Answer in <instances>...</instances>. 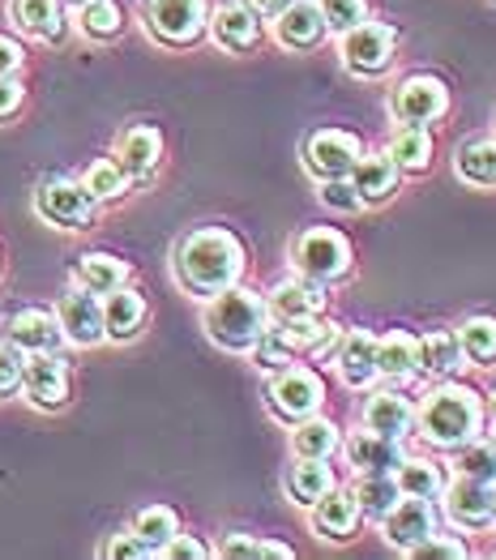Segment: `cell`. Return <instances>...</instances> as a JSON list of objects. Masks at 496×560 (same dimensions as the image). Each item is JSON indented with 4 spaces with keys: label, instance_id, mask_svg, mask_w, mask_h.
<instances>
[{
    "label": "cell",
    "instance_id": "1",
    "mask_svg": "<svg viewBox=\"0 0 496 560\" xmlns=\"http://www.w3.org/2000/svg\"><path fill=\"white\" fill-rule=\"evenodd\" d=\"M172 275L184 295L210 300L227 287L244 282L249 275V248L231 228H193L176 240L172 253Z\"/></svg>",
    "mask_w": 496,
    "mask_h": 560
},
{
    "label": "cell",
    "instance_id": "2",
    "mask_svg": "<svg viewBox=\"0 0 496 560\" xmlns=\"http://www.w3.org/2000/svg\"><path fill=\"white\" fill-rule=\"evenodd\" d=\"M488 432L484 420V394L466 381H432L424 398L415 402V441H424L432 454H453Z\"/></svg>",
    "mask_w": 496,
    "mask_h": 560
},
{
    "label": "cell",
    "instance_id": "3",
    "mask_svg": "<svg viewBox=\"0 0 496 560\" xmlns=\"http://www.w3.org/2000/svg\"><path fill=\"white\" fill-rule=\"evenodd\" d=\"M266 326H270L266 291H253V287L235 282L219 295L201 300V329L227 355H249V347L262 338Z\"/></svg>",
    "mask_w": 496,
    "mask_h": 560
},
{
    "label": "cell",
    "instance_id": "4",
    "mask_svg": "<svg viewBox=\"0 0 496 560\" xmlns=\"http://www.w3.org/2000/svg\"><path fill=\"white\" fill-rule=\"evenodd\" d=\"M291 270L325 287L347 282L356 270V244L338 228H304L291 240Z\"/></svg>",
    "mask_w": 496,
    "mask_h": 560
},
{
    "label": "cell",
    "instance_id": "5",
    "mask_svg": "<svg viewBox=\"0 0 496 560\" xmlns=\"http://www.w3.org/2000/svg\"><path fill=\"white\" fill-rule=\"evenodd\" d=\"M262 394H266L270 420L282 423V428L325 411V376L316 373L313 364H300V360L266 376V389Z\"/></svg>",
    "mask_w": 496,
    "mask_h": 560
},
{
    "label": "cell",
    "instance_id": "6",
    "mask_svg": "<svg viewBox=\"0 0 496 560\" xmlns=\"http://www.w3.org/2000/svg\"><path fill=\"white\" fill-rule=\"evenodd\" d=\"M141 31L159 47L188 51L210 31V0H141Z\"/></svg>",
    "mask_w": 496,
    "mask_h": 560
},
{
    "label": "cell",
    "instance_id": "7",
    "mask_svg": "<svg viewBox=\"0 0 496 560\" xmlns=\"http://www.w3.org/2000/svg\"><path fill=\"white\" fill-rule=\"evenodd\" d=\"M338 56H343L347 73H356L364 82H377L399 60V31L390 22H381V18H364L360 26L338 35Z\"/></svg>",
    "mask_w": 496,
    "mask_h": 560
},
{
    "label": "cell",
    "instance_id": "8",
    "mask_svg": "<svg viewBox=\"0 0 496 560\" xmlns=\"http://www.w3.org/2000/svg\"><path fill=\"white\" fill-rule=\"evenodd\" d=\"M99 201L82 188L78 176H47L35 185V214L56 232H94Z\"/></svg>",
    "mask_w": 496,
    "mask_h": 560
},
{
    "label": "cell",
    "instance_id": "9",
    "mask_svg": "<svg viewBox=\"0 0 496 560\" xmlns=\"http://www.w3.org/2000/svg\"><path fill=\"white\" fill-rule=\"evenodd\" d=\"M453 91L446 78L437 73H406L399 78V86L390 91V116L394 125H419V129H432L450 116Z\"/></svg>",
    "mask_w": 496,
    "mask_h": 560
},
{
    "label": "cell",
    "instance_id": "10",
    "mask_svg": "<svg viewBox=\"0 0 496 560\" xmlns=\"http://www.w3.org/2000/svg\"><path fill=\"white\" fill-rule=\"evenodd\" d=\"M496 483L471 479V475H450L446 492L437 497V514L450 522L458 535H484L493 530Z\"/></svg>",
    "mask_w": 496,
    "mask_h": 560
},
{
    "label": "cell",
    "instance_id": "11",
    "mask_svg": "<svg viewBox=\"0 0 496 560\" xmlns=\"http://www.w3.org/2000/svg\"><path fill=\"white\" fill-rule=\"evenodd\" d=\"M364 154V141L347 129H313L304 145H300V163L304 172L316 180H347L351 167L360 163Z\"/></svg>",
    "mask_w": 496,
    "mask_h": 560
},
{
    "label": "cell",
    "instance_id": "12",
    "mask_svg": "<svg viewBox=\"0 0 496 560\" xmlns=\"http://www.w3.org/2000/svg\"><path fill=\"white\" fill-rule=\"evenodd\" d=\"M22 398L35 411H65L73 398V373L69 360L60 351H44V355H26L22 360Z\"/></svg>",
    "mask_w": 496,
    "mask_h": 560
},
{
    "label": "cell",
    "instance_id": "13",
    "mask_svg": "<svg viewBox=\"0 0 496 560\" xmlns=\"http://www.w3.org/2000/svg\"><path fill=\"white\" fill-rule=\"evenodd\" d=\"M206 39L215 47H223L231 56H249L266 44V18L249 4V0H223L210 4V31Z\"/></svg>",
    "mask_w": 496,
    "mask_h": 560
},
{
    "label": "cell",
    "instance_id": "14",
    "mask_svg": "<svg viewBox=\"0 0 496 560\" xmlns=\"http://www.w3.org/2000/svg\"><path fill=\"white\" fill-rule=\"evenodd\" d=\"M364 394L368 398L360 407V428L377 432V436H390V441H411V432H415V398L406 394L403 385L377 381Z\"/></svg>",
    "mask_w": 496,
    "mask_h": 560
},
{
    "label": "cell",
    "instance_id": "15",
    "mask_svg": "<svg viewBox=\"0 0 496 560\" xmlns=\"http://www.w3.org/2000/svg\"><path fill=\"white\" fill-rule=\"evenodd\" d=\"M56 322L65 329L69 347L94 351V347L107 342V334H103V295H94V291L78 287V282H69L65 295L56 300Z\"/></svg>",
    "mask_w": 496,
    "mask_h": 560
},
{
    "label": "cell",
    "instance_id": "16",
    "mask_svg": "<svg viewBox=\"0 0 496 560\" xmlns=\"http://www.w3.org/2000/svg\"><path fill=\"white\" fill-rule=\"evenodd\" d=\"M0 338L9 347H18L22 355H44V351H65V329L56 322V308H39V304H26V308H13L4 322H0Z\"/></svg>",
    "mask_w": 496,
    "mask_h": 560
},
{
    "label": "cell",
    "instance_id": "17",
    "mask_svg": "<svg viewBox=\"0 0 496 560\" xmlns=\"http://www.w3.org/2000/svg\"><path fill=\"white\" fill-rule=\"evenodd\" d=\"M381 526V539L394 548V552H403L411 557L437 526H441V514H437V501H419V497H399L394 501V510L377 522Z\"/></svg>",
    "mask_w": 496,
    "mask_h": 560
},
{
    "label": "cell",
    "instance_id": "18",
    "mask_svg": "<svg viewBox=\"0 0 496 560\" xmlns=\"http://www.w3.org/2000/svg\"><path fill=\"white\" fill-rule=\"evenodd\" d=\"M163 150H168V141L159 133V125H129V129H120V138L112 145V159L125 167V176L134 185H150L163 167Z\"/></svg>",
    "mask_w": 496,
    "mask_h": 560
},
{
    "label": "cell",
    "instance_id": "19",
    "mask_svg": "<svg viewBox=\"0 0 496 560\" xmlns=\"http://www.w3.org/2000/svg\"><path fill=\"white\" fill-rule=\"evenodd\" d=\"M309 526H313L316 539H325V544H351L364 526V514L360 505H356V497H351V488L338 483L316 505H309Z\"/></svg>",
    "mask_w": 496,
    "mask_h": 560
},
{
    "label": "cell",
    "instance_id": "20",
    "mask_svg": "<svg viewBox=\"0 0 496 560\" xmlns=\"http://www.w3.org/2000/svg\"><path fill=\"white\" fill-rule=\"evenodd\" d=\"M270 31H274V44L282 47V51H316V47H325V39H330V26H325L316 0H291L270 22Z\"/></svg>",
    "mask_w": 496,
    "mask_h": 560
},
{
    "label": "cell",
    "instance_id": "21",
    "mask_svg": "<svg viewBox=\"0 0 496 560\" xmlns=\"http://www.w3.org/2000/svg\"><path fill=\"white\" fill-rule=\"evenodd\" d=\"M330 364L347 389H360V394L372 389L377 385V334L372 329H343Z\"/></svg>",
    "mask_w": 496,
    "mask_h": 560
},
{
    "label": "cell",
    "instance_id": "22",
    "mask_svg": "<svg viewBox=\"0 0 496 560\" xmlns=\"http://www.w3.org/2000/svg\"><path fill=\"white\" fill-rule=\"evenodd\" d=\"M330 304V287L304 275H291V279H278L266 291V308H270V322H300V317H316L325 313Z\"/></svg>",
    "mask_w": 496,
    "mask_h": 560
},
{
    "label": "cell",
    "instance_id": "23",
    "mask_svg": "<svg viewBox=\"0 0 496 560\" xmlns=\"http://www.w3.org/2000/svg\"><path fill=\"white\" fill-rule=\"evenodd\" d=\"M462 369H471V364H466L453 329H428L415 338V381H428V385L453 381V376H462Z\"/></svg>",
    "mask_w": 496,
    "mask_h": 560
},
{
    "label": "cell",
    "instance_id": "24",
    "mask_svg": "<svg viewBox=\"0 0 496 560\" xmlns=\"http://www.w3.org/2000/svg\"><path fill=\"white\" fill-rule=\"evenodd\" d=\"M347 180H351V188L360 192L364 210H368V206L377 210V206H390V201L399 197V188H403L406 176L394 167V159H390L385 150H364L360 163L351 167Z\"/></svg>",
    "mask_w": 496,
    "mask_h": 560
},
{
    "label": "cell",
    "instance_id": "25",
    "mask_svg": "<svg viewBox=\"0 0 496 560\" xmlns=\"http://www.w3.org/2000/svg\"><path fill=\"white\" fill-rule=\"evenodd\" d=\"M9 22L31 35L35 44H65L69 39V9L60 0H9Z\"/></svg>",
    "mask_w": 496,
    "mask_h": 560
},
{
    "label": "cell",
    "instance_id": "26",
    "mask_svg": "<svg viewBox=\"0 0 496 560\" xmlns=\"http://www.w3.org/2000/svg\"><path fill=\"white\" fill-rule=\"evenodd\" d=\"M351 475H364V470H394L406 458V441H390V436H377L368 428H356V432H343V450Z\"/></svg>",
    "mask_w": 496,
    "mask_h": 560
},
{
    "label": "cell",
    "instance_id": "27",
    "mask_svg": "<svg viewBox=\"0 0 496 560\" xmlns=\"http://www.w3.org/2000/svg\"><path fill=\"white\" fill-rule=\"evenodd\" d=\"M146 317H150V304H146V295L137 291L134 282H125V287L103 295V334H107V342H134L137 334L146 329Z\"/></svg>",
    "mask_w": 496,
    "mask_h": 560
},
{
    "label": "cell",
    "instance_id": "28",
    "mask_svg": "<svg viewBox=\"0 0 496 560\" xmlns=\"http://www.w3.org/2000/svg\"><path fill=\"white\" fill-rule=\"evenodd\" d=\"M274 326L282 329V338L291 342V351H296V360H330L334 355V347H338V338H343V326L338 322H330L325 313H316V317H300V322H274Z\"/></svg>",
    "mask_w": 496,
    "mask_h": 560
},
{
    "label": "cell",
    "instance_id": "29",
    "mask_svg": "<svg viewBox=\"0 0 496 560\" xmlns=\"http://www.w3.org/2000/svg\"><path fill=\"white\" fill-rule=\"evenodd\" d=\"M385 154L394 159V167L403 176H428L432 172V159H437V138H432V129L399 125L390 133V141H385Z\"/></svg>",
    "mask_w": 496,
    "mask_h": 560
},
{
    "label": "cell",
    "instance_id": "30",
    "mask_svg": "<svg viewBox=\"0 0 496 560\" xmlns=\"http://www.w3.org/2000/svg\"><path fill=\"white\" fill-rule=\"evenodd\" d=\"M343 479H338V470H334V458H296L291 470H287V497H291V505H300V510H309L316 505L330 488H338Z\"/></svg>",
    "mask_w": 496,
    "mask_h": 560
},
{
    "label": "cell",
    "instance_id": "31",
    "mask_svg": "<svg viewBox=\"0 0 496 560\" xmlns=\"http://www.w3.org/2000/svg\"><path fill=\"white\" fill-rule=\"evenodd\" d=\"M125 26H129V18H125L120 0H86L82 9H73V31L86 44H116L125 35Z\"/></svg>",
    "mask_w": 496,
    "mask_h": 560
},
{
    "label": "cell",
    "instance_id": "32",
    "mask_svg": "<svg viewBox=\"0 0 496 560\" xmlns=\"http://www.w3.org/2000/svg\"><path fill=\"white\" fill-rule=\"evenodd\" d=\"M287 432H291V458H338V450H343V428L321 411L291 423Z\"/></svg>",
    "mask_w": 496,
    "mask_h": 560
},
{
    "label": "cell",
    "instance_id": "33",
    "mask_svg": "<svg viewBox=\"0 0 496 560\" xmlns=\"http://www.w3.org/2000/svg\"><path fill=\"white\" fill-rule=\"evenodd\" d=\"M129 279H134V266H129L125 257H116V253H103V248L82 253L78 266H73V282L94 291V295H107V291L125 287Z\"/></svg>",
    "mask_w": 496,
    "mask_h": 560
},
{
    "label": "cell",
    "instance_id": "34",
    "mask_svg": "<svg viewBox=\"0 0 496 560\" xmlns=\"http://www.w3.org/2000/svg\"><path fill=\"white\" fill-rule=\"evenodd\" d=\"M458 180L475 188H496V133H475L453 150Z\"/></svg>",
    "mask_w": 496,
    "mask_h": 560
},
{
    "label": "cell",
    "instance_id": "35",
    "mask_svg": "<svg viewBox=\"0 0 496 560\" xmlns=\"http://www.w3.org/2000/svg\"><path fill=\"white\" fill-rule=\"evenodd\" d=\"M446 463L428 458V454H406L403 463L394 467V483L403 497H419V501H437L446 492Z\"/></svg>",
    "mask_w": 496,
    "mask_h": 560
},
{
    "label": "cell",
    "instance_id": "36",
    "mask_svg": "<svg viewBox=\"0 0 496 560\" xmlns=\"http://www.w3.org/2000/svg\"><path fill=\"white\" fill-rule=\"evenodd\" d=\"M377 381H385V385L415 381V334H406V329L377 334Z\"/></svg>",
    "mask_w": 496,
    "mask_h": 560
},
{
    "label": "cell",
    "instance_id": "37",
    "mask_svg": "<svg viewBox=\"0 0 496 560\" xmlns=\"http://www.w3.org/2000/svg\"><path fill=\"white\" fill-rule=\"evenodd\" d=\"M351 497L360 505L364 522H381V517L394 510V501L403 497L399 483H394V470H364L351 479Z\"/></svg>",
    "mask_w": 496,
    "mask_h": 560
},
{
    "label": "cell",
    "instance_id": "38",
    "mask_svg": "<svg viewBox=\"0 0 496 560\" xmlns=\"http://www.w3.org/2000/svg\"><path fill=\"white\" fill-rule=\"evenodd\" d=\"M458 347H462V355H466V364L471 369H493L496 364V317L493 313H471V317H462L458 326Z\"/></svg>",
    "mask_w": 496,
    "mask_h": 560
},
{
    "label": "cell",
    "instance_id": "39",
    "mask_svg": "<svg viewBox=\"0 0 496 560\" xmlns=\"http://www.w3.org/2000/svg\"><path fill=\"white\" fill-rule=\"evenodd\" d=\"M129 530H134L141 544H150V552L154 557H163V548L181 535V514L172 510V505H146V510H137L134 522H129Z\"/></svg>",
    "mask_w": 496,
    "mask_h": 560
},
{
    "label": "cell",
    "instance_id": "40",
    "mask_svg": "<svg viewBox=\"0 0 496 560\" xmlns=\"http://www.w3.org/2000/svg\"><path fill=\"white\" fill-rule=\"evenodd\" d=\"M78 180H82V188L91 192L99 206H116V201H125L134 192V180L125 176V167L116 159H94Z\"/></svg>",
    "mask_w": 496,
    "mask_h": 560
},
{
    "label": "cell",
    "instance_id": "41",
    "mask_svg": "<svg viewBox=\"0 0 496 560\" xmlns=\"http://www.w3.org/2000/svg\"><path fill=\"white\" fill-rule=\"evenodd\" d=\"M453 463V475H471V479H484V483H496V441L484 432L480 441H471V445H462V450H453L450 454Z\"/></svg>",
    "mask_w": 496,
    "mask_h": 560
},
{
    "label": "cell",
    "instance_id": "42",
    "mask_svg": "<svg viewBox=\"0 0 496 560\" xmlns=\"http://www.w3.org/2000/svg\"><path fill=\"white\" fill-rule=\"evenodd\" d=\"M215 557L227 560H257V557H282L291 560L296 548L291 544H278V539H257V535H244V530H231L223 544L215 548Z\"/></svg>",
    "mask_w": 496,
    "mask_h": 560
},
{
    "label": "cell",
    "instance_id": "43",
    "mask_svg": "<svg viewBox=\"0 0 496 560\" xmlns=\"http://www.w3.org/2000/svg\"><path fill=\"white\" fill-rule=\"evenodd\" d=\"M249 360H253V369L257 373H278V369H287V364H296V351H291V342L282 338V329L274 326H266L262 329V338L249 347Z\"/></svg>",
    "mask_w": 496,
    "mask_h": 560
},
{
    "label": "cell",
    "instance_id": "44",
    "mask_svg": "<svg viewBox=\"0 0 496 560\" xmlns=\"http://www.w3.org/2000/svg\"><path fill=\"white\" fill-rule=\"evenodd\" d=\"M316 4H321V18H325L330 35H343V31L360 26L364 18H372L368 0H316Z\"/></svg>",
    "mask_w": 496,
    "mask_h": 560
},
{
    "label": "cell",
    "instance_id": "45",
    "mask_svg": "<svg viewBox=\"0 0 496 560\" xmlns=\"http://www.w3.org/2000/svg\"><path fill=\"white\" fill-rule=\"evenodd\" d=\"M471 557V544L462 535H441V526L411 552V560H466Z\"/></svg>",
    "mask_w": 496,
    "mask_h": 560
},
{
    "label": "cell",
    "instance_id": "46",
    "mask_svg": "<svg viewBox=\"0 0 496 560\" xmlns=\"http://www.w3.org/2000/svg\"><path fill=\"white\" fill-rule=\"evenodd\" d=\"M316 201L334 214H360L364 210L360 192L351 188V180H316Z\"/></svg>",
    "mask_w": 496,
    "mask_h": 560
},
{
    "label": "cell",
    "instance_id": "47",
    "mask_svg": "<svg viewBox=\"0 0 496 560\" xmlns=\"http://www.w3.org/2000/svg\"><path fill=\"white\" fill-rule=\"evenodd\" d=\"M22 360L26 355L0 338V402H9V398L22 394Z\"/></svg>",
    "mask_w": 496,
    "mask_h": 560
},
{
    "label": "cell",
    "instance_id": "48",
    "mask_svg": "<svg viewBox=\"0 0 496 560\" xmlns=\"http://www.w3.org/2000/svg\"><path fill=\"white\" fill-rule=\"evenodd\" d=\"M99 557L103 560H154L150 552V544H141L134 530H116V535H107V544L99 548Z\"/></svg>",
    "mask_w": 496,
    "mask_h": 560
},
{
    "label": "cell",
    "instance_id": "49",
    "mask_svg": "<svg viewBox=\"0 0 496 560\" xmlns=\"http://www.w3.org/2000/svg\"><path fill=\"white\" fill-rule=\"evenodd\" d=\"M22 107H26V86H22V73L0 78V125L18 120V116H22Z\"/></svg>",
    "mask_w": 496,
    "mask_h": 560
},
{
    "label": "cell",
    "instance_id": "50",
    "mask_svg": "<svg viewBox=\"0 0 496 560\" xmlns=\"http://www.w3.org/2000/svg\"><path fill=\"white\" fill-rule=\"evenodd\" d=\"M163 557L168 560H210L215 557V548L206 544V539H197V535H188V530H181L168 548H163Z\"/></svg>",
    "mask_w": 496,
    "mask_h": 560
},
{
    "label": "cell",
    "instance_id": "51",
    "mask_svg": "<svg viewBox=\"0 0 496 560\" xmlns=\"http://www.w3.org/2000/svg\"><path fill=\"white\" fill-rule=\"evenodd\" d=\"M26 69V47L18 44L13 35H0V78H13Z\"/></svg>",
    "mask_w": 496,
    "mask_h": 560
},
{
    "label": "cell",
    "instance_id": "52",
    "mask_svg": "<svg viewBox=\"0 0 496 560\" xmlns=\"http://www.w3.org/2000/svg\"><path fill=\"white\" fill-rule=\"evenodd\" d=\"M249 4H253V9H257V13L266 18V22H274V18H278V13H282V9L291 4V0H249Z\"/></svg>",
    "mask_w": 496,
    "mask_h": 560
},
{
    "label": "cell",
    "instance_id": "53",
    "mask_svg": "<svg viewBox=\"0 0 496 560\" xmlns=\"http://www.w3.org/2000/svg\"><path fill=\"white\" fill-rule=\"evenodd\" d=\"M484 420H488V432H496V381H493V389L484 394Z\"/></svg>",
    "mask_w": 496,
    "mask_h": 560
},
{
    "label": "cell",
    "instance_id": "54",
    "mask_svg": "<svg viewBox=\"0 0 496 560\" xmlns=\"http://www.w3.org/2000/svg\"><path fill=\"white\" fill-rule=\"evenodd\" d=\"M60 4H65V9H82L86 0H60Z\"/></svg>",
    "mask_w": 496,
    "mask_h": 560
},
{
    "label": "cell",
    "instance_id": "55",
    "mask_svg": "<svg viewBox=\"0 0 496 560\" xmlns=\"http://www.w3.org/2000/svg\"><path fill=\"white\" fill-rule=\"evenodd\" d=\"M493 526H496V505H493Z\"/></svg>",
    "mask_w": 496,
    "mask_h": 560
},
{
    "label": "cell",
    "instance_id": "56",
    "mask_svg": "<svg viewBox=\"0 0 496 560\" xmlns=\"http://www.w3.org/2000/svg\"><path fill=\"white\" fill-rule=\"evenodd\" d=\"M493 557H496V548H493Z\"/></svg>",
    "mask_w": 496,
    "mask_h": 560
},
{
    "label": "cell",
    "instance_id": "57",
    "mask_svg": "<svg viewBox=\"0 0 496 560\" xmlns=\"http://www.w3.org/2000/svg\"><path fill=\"white\" fill-rule=\"evenodd\" d=\"M493 133H496V125H493Z\"/></svg>",
    "mask_w": 496,
    "mask_h": 560
},
{
    "label": "cell",
    "instance_id": "58",
    "mask_svg": "<svg viewBox=\"0 0 496 560\" xmlns=\"http://www.w3.org/2000/svg\"><path fill=\"white\" fill-rule=\"evenodd\" d=\"M493 4H496V0H493Z\"/></svg>",
    "mask_w": 496,
    "mask_h": 560
}]
</instances>
